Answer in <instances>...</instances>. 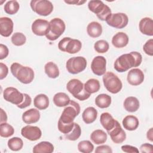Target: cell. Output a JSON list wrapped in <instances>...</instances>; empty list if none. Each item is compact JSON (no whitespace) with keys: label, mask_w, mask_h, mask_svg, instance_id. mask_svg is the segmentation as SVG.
I'll list each match as a JSON object with an SVG mask.
<instances>
[{"label":"cell","mask_w":153,"mask_h":153,"mask_svg":"<svg viewBox=\"0 0 153 153\" xmlns=\"http://www.w3.org/2000/svg\"><path fill=\"white\" fill-rule=\"evenodd\" d=\"M142 61L140 53L131 51L118 57L114 64V69L118 72H124L133 67L139 66Z\"/></svg>","instance_id":"cell-1"},{"label":"cell","mask_w":153,"mask_h":153,"mask_svg":"<svg viewBox=\"0 0 153 153\" xmlns=\"http://www.w3.org/2000/svg\"><path fill=\"white\" fill-rule=\"evenodd\" d=\"M10 70L13 75L23 84H27L33 80L34 71L29 66L14 62L11 65Z\"/></svg>","instance_id":"cell-2"},{"label":"cell","mask_w":153,"mask_h":153,"mask_svg":"<svg viewBox=\"0 0 153 153\" xmlns=\"http://www.w3.org/2000/svg\"><path fill=\"white\" fill-rule=\"evenodd\" d=\"M66 89L75 98L81 101L88 99L91 95L85 90L83 83L75 78L71 79L67 83Z\"/></svg>","instance_id":"cell-3"},{"label":"cell","mask_w":153,"mask_h":153,"mask_svg":"<svg viewBox=\"0 0 153 153\" xmlns=\"http://www.w3.org/2000/svg\"><path fill=\"white\" fill-rule=\"evenodd\" d=\"M102 79L106 89L112 94H117L122 89L123 84L121 81L112 72H105Z\"/></svg>","instance_id":"cell-4"},{"label":"cell","mask_w":153,"mask_h":153,"mask_svg":"<svg viewBox=\"0 0 153 153\" xmlns=\"http://www.w3.org/2000/svg\"><path fill=\"white\" fill-rule=\"evenodd\" d=\"M88 9L102 21H106L111 14V8L101 1L92 0L88 3Z\"/></svg>","instance_id":"cell-5"},{"label":"cell","mask_w":153,"mask_h":153,"mask_svg":"<svg viewBox=\"0 0 153 153\" xmlns=\"http://www.w3.org/2000/svg\"><path fill=\"white\" fill-rule=\"evenodd\" d=\"M79 105L74 100H71L69 103L63 109L59 120L65 124L72 123L74 122L75 117L79 115Z\"/></svg>","instance_id":"cell-6"},{"label":"cell","mask_w":153,"mask_h":153,"mask_svg":"<svg viewBox=\"0 0 153 153\" xmlns=\"http://www.w3.org/2000/svg\"><path fill=\"white\" fill-rule=\"evenodd\" d=\"M82 47L81 42L76 39L69 37L62 38L58 43L59 49L69 54H75L79 52Z\"/></svg>","instance_id":"cell-7"},{"label":"cell","mask_w":153,"mask_h":153,"mask_svg":"<svg viewBox=\"0 0 153 153\" xmlns=\"http://www.w3.org/2000/svg\"><path fill=\"white\" fill-rule=\"evenodd\" d=\"M66 25L64 21L60 18H54L50 22V30L45 35L50 41H55L65 32Z\"/></svg>","instance_id":"cell-8"},{"label":"cell","mask_w":153,"mask_h":153,"mask_svg":"<svg viewBox=\"0 0 153 153\" xmlns=\"http://www.w3.org/2000/svg\"><path fill=\"white\" fill-rule=\"evenodd\" d=\"M86 66L87 60L82 56L71 57L66 63V68L68 72L72 74H77L82 72Z\"/></svg>","instance_id":"cell-9"},{"label":"cell","mask_w":153,"mask_h":153,"mask_svg":"<svg viewBox=\"0 0 153 153\" xmlns=\"http://www.w3.org/2000/svg\"><path fill=\"white\" fill-rule=\"evenodd\" d=\"M32 10L40 16H47L53 10V5L47 0H32L30 3Z\"/></svg>","instance_id":"cell-10"},{"label":"cell","mask_w":153,"mask_h":153,"mask_svg":"<svg viewBox=\"0 0 153 153\" xmlns=\"http://www.w3.org/2000/svg\"><path fill=\"white\" fill-rule=\"evenodd\" d=\"M107 24L117 29H123L125 27L128 23V16L123 13H111L106 20Z\"/></svg>","instance_id":"cell-11"},{"label":"cell","mask_w":153,"mask_h":153,"mask_svg":"<svg viewBox=\"0 0 153 153\" xmlns=\"http://www.w3.org/2000/svg\"><path fill=\"white\" fill-rule=\"evenodd\" d=\"M3 97L5 100L16 105L20 104L24 99L23 93L13 87H7L4 90Z\"/></svg>","instance_id":"cell-12"},{"label":"cell","mask_w":153,"mask_h":153,"mask_svg":"<svg viewBox=\"0 0 153 153\" xmlns=\"http://www.w3.org/2000/svg\"><path fill=\"white\" fill-rule=\"evenodd\" d=\"M32 31L37 36H45L50 30V22L46 20L36 19L32 25Z\"/></svg>","instance_id":"cell-13"},{"label":"cell","mask_w":153,"mask_h":153,"mask_svg":"<svg viewBox=\"0 0 153 153\" xmlns=\"http://www.w3.org/2000/svg\"><path fill=\"white\" fill-rule=\"evenodd\" d=\"M106 60L102 56H97L93 59L91 69L94 74L97 76L103 75L106 71Z\"/></svg>","instance_id":"cell-14"},{"label":"cell","mask_w":153,"mask_h":153,"mask_svg":"<svg viewBox=\"0 0 153 153\" xmlns=\"http://www.w3.org/2000/svg\"><path fill=\"white\" fill-rule=\"evenodd\" d=\"M21 134L23 137L30 141H35L41 138L42 131L37 126L27 125L22 128Z\"/></svg>","instance_id":"cell-15"},{"label":"cell","mask_w":153,"mask_h":153,"mask_svg":"<svg viewBox=\"0 0 153 153\" xmlns=\"http://www.w3.org/2000/svg\"><path fill=\"white\" fill-rule=\"evenodd\" d=\"M107 133L110 136L112 142L115 143H121L126 139V132L122 128L118 121H116L114 127L111 130L108 131Z\"/></svg>","instance_id":"cell-16"},{"label":"cell","mask_w":153,"mask_h":153,"mask_svg":"<svg viewBox=\"0 0 153 153\" xmlns=\"http://www.w3.org/2000/svg\"><path fill=\"white\" fill-rule=\"evenodd\" d=\"M127 79L130 85L134 86L139 85L144 81V74L139 68L132 69L128 72Z\"/></svg>","instance_id":"cell-17"},{"label":"cell","mask_w":153,"mask_h":153,"mask_svg":"<svg viewBox=\"0 0 153 153\" xmlns=\"http://www.w3.org/2000/svg\"><path fill=\"white\" fill-rule=\"evenodd\" d=\"M13 20L7 17L0 18V33L4 37H8L13 31Z\"/></svg>","instance_id":"cell-18"},{"label":"cell","mask_w":153,"mask_h":153,"mask_svg":"<svg viewBox=\"0 0 153 153\" xmlns=\"http://www.w3.org/2000/svg\"><path fill=\"white\" fill-rule=\"evenodd\" d=\"M40 116V112L38 109L31 108L23 113L22 120L26 124H30L38 122Z\"/></svg>","instance_id":"cell-19"},{"label":"cell","mask_w":153,"mask_h":153,"mask_svg":"<svg viewBox=\"0 0 153 153\" xmlns=\"http://www.w3.org/2000/svg\"><path fill=\"white\" fill-rule=\"evenodd\" d=\"M139 30L141 33L148 36L153 35V20L150 17L142 19L139 23Z\"/></svg>","instance_id":"cell-20"},{"label":"cell","mask_w":153,"mask_h":153,"mask_svg":"<svg viewBox=\"0 0 153 153\" xmlns=\"http://www.w3.org/2000/svg\"><path fill=\"white\" fill-rule=\"evenodd\" d=\"M128 43V35L122 32H120L115 34L112 38V44L115 47L118 48L126 47Z\"/></svg>","instance_id":"cell-21"},{"label":"cell","mask_w":153,"mask_h":153,"mask_svg":"<svg viewBox=\"0 0 153 153\" xmlns=\"http://www.w3.org/2000/svg\"><path fill=\"white\" fill-rule=\"evenodd\" d=\"M116 121L108 112H103L100 115V124L106 131L111 130L114 127Z\"/></svg>","instance_id":"cell-22"},{"label":"cell","mask_w":153,"mask_h":153,"mask_svg":"<svg viewBox=\"0 0 153 153\" xmlns=\"http://www.w3.org/2000/svg\"><path fill=\"white\" fill-rule=\"evenodd\" d=\"M122 123L125 129L129 131H133L137 129L138 127L139 121L136 117L132 115H129L124 118Z\"/></svg>","instance_id":"cell-23"},{"label":"cell","mask_w":153,"mask_h":153,"mask_svg":"<svg viewBox=\"0 0 153 153\" xmlns=\"http://www.w3.org/2000/svg\"><path fill=\"white\" fill-rule=\"evenodd\" d=\"M124 109L129 112H134L138 110L140 106L139 100L133 96L127 97L124 101Z\"/></svg>","instance_id":"cell-24"},{"label":"cell","mask_w":153,"mask_h":153,"mask_svg":"<svg viewBox=\"0 0 153 153\" xmlns=\"http://www.w3.org/2000/svg\"><path fill=\"white\" fill-rule=\"evenodd\" d=\"M87 33L91 38H98L102 33V26L99 22H91L87 25Z\"/></svg>","instance_id":"cell-25"},{"label":"cell","mask_w":153,"mask_h":153,"mask_svg":"<svg viewBox=\"0 0 153 153\" xmlns=\"http://www.w3.org/2000/svg\"><path fill=\"white\" fill-rule=\"evenodd\" d=\"M97 117V111L94 107H88L84 109L82 114V118L85 124L93 123Z\"/></svg>","instance_id":"cell-26"},{"label":"cell","mask_w":153,"mask_h":153,"mask_svg":"<svg viewBox=\"0 0 153 153\" xmlns=\"http://www.w3.org/2000/svg\"><path fill=\"white\" fill-rule=\"evenodd\" d=\"M33 153H51L54 151L53 145L47 141H42L34 146Z\"/></svg>","instance_id":"cell-27"},{"label":"cell","mask_w":153,"mask_h":153,"mask_svg":"<svg viewBox=\"0 0 153 153\" xmlns=\"http://www.w3.org/2000/svg\"><path fill=\"white\" fill-rule=\"evenodd\" d=\"M49 99L44 94L36 95L33 99V105L39 110H44L49 106Z\"/></svg>","instance_id":"cell-28"},{"label":"cell","mask_w":153,"mask_h":153,"mask_svg":"<svg viewBox=\"0 0 153 153\" xmlns=\"http://www.w3.org/2000/svg\"><path fill=\"white\" fill-rule=\"evenodd\" d=\"M90 139L94 143L100 145L105 143L107 140V134L103 130L97 129L91 133Z\"/></svg>","instance_id":"cell-29"},{"label":"cell","mask_w":153,"mask_h":153,"mask_svg":"<svg viewBox=\"0 0 153 153\" xmlns=\"http://www.w3.org/2000/svg\"><path fill=\"white\" fill-rule=\"evenodd\" d=\"M53 100L54 105L58 107L66 106L71 101L69 97L66 93L62 92H59L55 94Z\"/></svg>","instance_id":"cell-30"},{"label":"cell","mask_w":153,"mask_h":153,"mask_svg":"<svg viewBox=\"0 0 153 153\" xmlns=\"http://www.w3.org/2000/svg\"><path fill=\"white\" fill-rule=\"evenodd\" d=\"M112 102L111 97L107 94H100L95 99L96 105L102 109L108 108Z\"/></svg>","instance_id":"cell-31"},{"label":"cell","mask_w":153,"mask_h":153,"mask_svg":"<svg viewBox=\"0 0 153 153\" xmlns=\"http://www.w3.org/2000/svg\"><path fill=\"white\" fill-rule=\"evenodd\" d=\"M44 71L50 78H56L59 76V69L56 63L53 62L47 63L44 66Z\"/></svg>","instance_id":"cell-32"},{"label":"cell","mask_w":153,"mask_h":153,"mask_svg":"<svg viewBox=\"0 0 153 153\" xmlns=\"http://www.w3.org/2000/svg\"><path fill=\"white\" fill-rule=\"evenodd\" d=\"M84 86L85 90L90 94L97 92L100 88L99 80L94 78H91L87 80L84 84Z\"/></svg>","instance_id":"cell-33"},{"label":"cell","mask_w":153,"mask_h":153,"mask_svg":"<svg viewBox=\"0 0 153 153\" xmlns=\"http://www.w3.org/2000/svg\"><path fill=\"white\" fill-rule=\"evenodd\" d=\"M81 134V129L80 126H79L78 124L74 123V126L72 130L69 133L65 134V138L69 140L75 141L80 137Z\"/></svg>","instance_id":"cell-34"},{"label":"cell","mask_w":153,"mask_h":153,"mask_svg":"<svg viewBox=\"0 0 153 153\" xmlns=\"http://www.w3.org/2000/svg\"><path fill=\"white\" fill-rule=\"evenodd\" d=\"M8 148L13 151H18L20 150L23 146V142L22 139L18 137H14L8 140Z\"/></svg>","instance_id":"cell-35"},{"label":"cell","mask_w":153,"mask_h":153,"mask_svg":"<svg viewBox=\"0 0 153 153\" xmlns=\"http://www.w3.org/2000/svg\"><path fill=\"white\" fill-rule=\"evenodd\" d=\"M20 5L17 1H9L4 5V11L6 13L13 15L17 13L19 10Z\"/></svg>","instance_id":"cell-36"},{"label":"cell","mask_w":153,"mask_h":153,"mask_svg":"<svg viewBox=\"0 0 153 153\" xmlns=\"http://www.w3.org/2000/svg\"><path fill=\"white\" fill-rule=\"evenodd\" d=\"M14 133V129L12 126L7 123H2L0 124V136L2 137H9Z\"/></svg>","instance_id":"cell-37"},{"label":"cell","mask_w":153,"mask_h":153,"mask_svg":"<svg viewBox=\"0 0 153 153\" xmlns=\"http://www.w3.org/2000/svg\"><path fill=\"white\" fill-rule=\"evenodd\" d=\"M78 149L82 153H90L94 149V145L89 140H82L78 144Z\"/></svg>","instance_id":"cell-38"},{"label":"cell","mask_w":153,"mask_h":153,"mask_svg":"<svg viewBox=\"0 0 153 153\" xmlns=\"http://www.w3.org/2000/svg\"><path fill=\"white\" fill-rule=\"evenodd\" d=\"M12 43L16 46H22L26 43V37L21 32L14 33L11 38Z\"/></svg>","instance_id":"cell-39"},{"label":"cell","mask_w":153,"mask_h":153,"mask_svg":"<svg viewBox=\"0 0 153 153\" xmlns=\"http://www.w3.org/2000/svg\"><path fill=\"white\" fill-rule=\"evenodd\" d=\"M109 48L108 42L103 39L99 40L96 41L94 44V48L95 51L98 53H106Z\"/></svg>","instance_id":"cell-40"},{"label":"cell","mask_w":153,"mask_h":153,"mask_svg":"<svg viewBox=\"0 0 153 153\" xmlns=\"http://www.w3.org/2000/svg\"><path fill=\"white\" fill-rule=\"evenodd\" d=\"M74 126V122L70 124H65L62 123L59 120L58 121V123H57L58 129L63 134H66L71 132Z\"/></svg>","instance_id":"cell-41"},{"label":"cell","mask_w":153,"mask_h":153,"mask_svg":"<svg viewBox=\"0 0 153 153\" xmlns=\"http://www.w3.org/2000/svg\"><path fill=\"white\" fill-rule=\"evenodd\" d=\"M143 50L148 56H153V39H149L145 43Z\"/></svg>","instance_id":"cell-42"},{"label":"cell","mask_w":153,"mask_h":153,"mask_svg":"<svg viewBox=\"0 0 153 153\" xmlns=\"http://www.w3.org/2000/svg\"><path fill=\"white\" fill-rule=\"evenodd\" d=\"M23 95H24L23 100L20 104L17 105V106L20 109L26 108V107L30 106L32 102V99L29 95H28L26 93H23Z\"/></svg>","instance_id":"cell-43"},{"label":"cell","mask_w":153,"mask_h":153,"mask_svg":"<svg viewBox=\"0 0 153 153\" xmlns=\"http://www.w3.org/2000/svg\"><path fill=\"white\" fill-rule=\"evenodd\" d=\"M140 151L142 153H152L153 145L152 144L148 143H143L140 146Z\"/></svg>","instance_id":"cell-44"},{"label":"cell","mask_w":153,"mask_h":153,"mask_svg":"<svg viewBox=\"0 0 153 153\" xmlns=\"http://www.w3.org/2000/svg\"><path fill=\"white\" fill-rule=\"evenodd\" d=\"M121 149L123 152L127 153H138L139 152V149L136 147L128 145H123L121 146Z\"/></svg>","instance_id":"cell-45"},{"label":"cell","mask_w":153,"mask_h":153,"mask_svg":"<svg viewBox=\"0 0 153 153\" xmlns=\"http://www.w3.org/2000/svg\"><path fill=\"white\" fill-rule=\"evenodd\" d=\"M95 152L96 153H99V152L112 153V150L109 146L106 145H100V146H97L95 149Z\"/></svg>","instance_id":"cell-46"},{"label":"cell","mask_w":153,"mask_h":153,"mask_svg":"<svg viewBox=\"0 0 153 153\" xmlns=\"http://www.w3.org/2000/svg\"><path fill=\"white\" fill-rule=\"evenodd\" d=\"M9 53V50L8 47L3 44H0V59L2 60L5 58H6Z\"/></svg>","instance_id":"cell-47"},{"label":"cell","mask_w":153,"mask_h":153,"mask_svg":"<svg viewBox=\"0 0 153 153\" xmlns=\"http://www.w3.org/2000/svg\"><path fill=\"white\" fill-rule=\"evenodd\" d=\"M0 79H3L5 78L8 73V68L6 65L1 62L0 63Z\"/></svg>","instance_id":"cell-48"},{"label":"cell","mask_w":153,"mask_h":153,"mask_svg":"<svg viewBox=\"0 0 153 153\" xmlns=\"http://www.w3.org/2000/svg\"><path fill=\"white\" fill-rule=\"evenodd\" d=\"M7 121V115L6 112L1 108V123H6Z\"/></svg>","instance_id":"cell-49"},{"label":"cell","mask_w":153,"mask_h":153,"mask_svg":"<svg viewBox=\"0 0 153 153\" xmlns=\"http://www.w3.org/2000/svg\"><path fill=\"white\" fill-rule=\"evenodd\" d=\"M146 137L147 139L151 141L152 142L153 141V128H151L146 133Z\"/></svg>","instance_id":"cell-50"},{"label":"cell","mask_w":153,"mask_h":153,"mask_svg":"<svg viewBox=\"0 0 153 153\" xmlns=\"http://www.w3.org/2000/svg\"><path fill=\"white\" fill-rule=\"evenodd\" d=\"M65 2L67 4H75V5H82V4L85 3L86 2V1H65Z\"/></svg>","instance_id":"cell-51"}]
</instances>
